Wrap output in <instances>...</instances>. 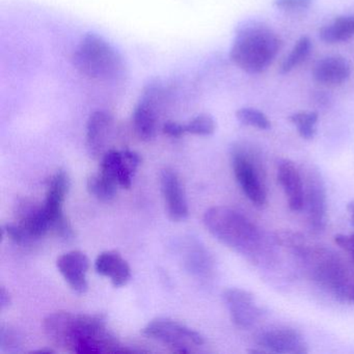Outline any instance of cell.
Segmentation results:
<instances>
[{
    "label": "cell",
    "instance_id": "6da1fadb",
    "mask_svg": "<svg viewBox=\"0 0 354 354\" xmlns=\"http://www.w3.org/2000/svg\"><path fill=\"white\" fill-rule=\"evenodd\" d=\"M45 335L57 347L73 353H129L107 328L102 315L57 312L45 318Z\"/></svg>",
    "mask_w": 354,
    "mask_h": 354
},
{
    "label": "cell",
    "instance_id": "7a4b0ae2",
    "mask_svg": "<svg viewBox=\"0 0 354 354\" xmlns=\"http://www.w3.org/2000/svg\"><path fill=\"white\" fill-rule=\"evenodd\" d=\"M204 223L219 242L250 262L261 264L270 257L260 229L235 209L212 207L205 213Z\"/></svg>",
    "mask_w": 354,
    "mask_h": 354
},
{
    "label": "cell",
    "instance_id": "3957f363",
    "mask_svg": "<svg viewBox=\"0 0 354 354\" xmlns=\"http://www.w3.org/2000/svg\"><path fill=\"white\" fill-rule=\"evenodd\" d=\"M281 48L279 35L258 21H248L238 28L230 49V59L242 71L261 74L266 71Z\"/></svg>",
    "mask_w": 354,
    "mask_h": 354
},
{
    "label": "cell",
    "instance_id": "277c9868",
    "mask_svg": "<svg viewBox=\"0 0 354 354\" xmlns=\"http://www.w3.org/2000/svg\"><path fill=\"white\" fill-rule=\"evenodd\" d=\"M290 250L301 260L310 277L319 285L343 299L351 298L354 281L341 257L321 245H312L300 235Z\"/></svg>",
    "mask_w": 354,
    "mask_h": 354
},
{
    "label": "cell",
    "instance_id": "5b68a950",
    "mask_svg": "<svg viewBox=\"0 0 354 354\" xmlns=\"http://www.w3.org/2000/svg\"><path fill=\"white\" fill-rule=\"evenodd\" d=\"M74 68L82 75L98 82H111L123 74L124 61L113 45L94 32L82 37L72 55Z\"/></svg>",
    "mask_w": 354,
    "mask_h": 354
},
{
    "label": "cell",
    "instance_id": "8992f818",
    "mask_svg": "<svg viewBox=\"0 0 354 354\" xmlns=\"http://www.w3.org/2000/svg\"><path fill=\"white\" fill-rule=\"evenodd\" d=\"M234 175L246 198L258 208L267 203L266 169L260 150L250 142H237L232 149Z\"/></svg>",
    "mask_w": 354,
    "mask_h": 354
},
{
    "label": "cell",
    "instance_id": "52a82bcc",
    "mask_svg": "<svg viewBox=\"0 0 354 354\" xmlns=\"http://www.w3.org/2000/svg\"><path fill=\"white\" fill-rule=\"evenodd\" d=\"M142 333L165 344L177 353H192L205 344L200 333L171 319H155L144 327Z\"/></svg>",
    "mask_w": 354,
    "mask_h": 354
},
{
    "label": "cell",
    "instance_id": "ba28073f",
    "mask_svg": "<svg viewBox=\"0 0 354 354\" xmlns=\"http://www.w3.org/2000/svg\"><path fill=\"white\" fill-rule=\"evenodd\" d=\"M304 209L310 229L314 233L324 231L327 221V194L324 180L320 171L314 167L304 169Z\"/></svg>",
    "mask_w": 354,
    "mask_h": 354
},
{
    "label": "cell",
    "instance_id": "9c48e42d",
    "mask_svg": "<svg viewBox=\"0 0 354 354\" xmlns=\"http://www.w3.org/2000/svg\"><path fill=\"white\" fill-rule=\"evenodd\" d=\"M69 189L68 174L64 171H57L49 182L46 198L43 204L45 212L50 219L51 231L63 239H71L74 236L73 227L63 209Z\"/></svg>",
    "mask_w": 354,
    "mask_h": 354
},
{
    "label": "cell",
    "instance_id": "30bf717a",
    "mask_svg": "<svg viewBox=\"0 0 354 354\" xmlns=\"http://www.w3.org/2000/svg\"><path fill=\"white\" fill-rule=\"evenodd\" d=\"M142 159L130 150H109L104 153L100 173L125 189H129Z\"/></svg>",
    "mask_w": 354,
    "mask_h": 354
},
{
    "label": "cell",
    "instance_id": "8fae6325",
    "mask_svg": "<svg viewBox=\"0 0 354 354\" xmlns=\"http://www.w3.org/2000/svg\"><path fill=\"white\" fill-rule=\"evenodd\" d=\"M256 343L264 353H308L301 333L291 327H271L257 335Z\"/></svg>",
    "mask_w": 354,
    "mask_h": 354
},
{
    "label": "cell",
    "instance_id": "7c38bea8",
    "mask_svg": "<svg viewBox=\"0 0 354 354\" xmlns=\"http://www.w3.org/2000/svg\"><path fill=\"white\" fill-rule=\"evenodd\" d=\"M223 298L232 321L239 328L254 326L264 314L262 308L257 304L254 294L248 290L230 288L223 292Z\"/></svg>",
    "mask_w": 354,
    "mask_h": 354
},
{
    "label": "cell",
    "instance_id": "4fadbf2b",
    "mask_svg": "<svg viewBox=\"0 0 354 354\" xmlns=\"http://www.w3.org/2000/svg\"><path fill=\"white\" fill-rule=\"evenodd\" d=\"M157 86H148L142 98L134 109L132 126L136 136L144 142H150L156 136L158 117H157V99L160 96Z\"/></svg>",
    "mask_w": 354,
    "mask_h": 354
},
{
    "label": "cell",
    "instance_id": "5bb4252c",
    "mask_svg": "<svg viewBox=\"0 0 354 354\" xmlns=\"http://www.w3.org/2000/svg\"><path fill=\"white\" fill-rule=\"evenodd\" d=\"M160 182L169 218L173 221H185L189 209L180 178L173 169H167L161 173Z\"/></svg>",
    "mask_w": 354,
    "mask_h": 354
},
{
    "label": "cell",
    "instance_id": "9a60e30c",
    "mask_svg": "<svg viewBox=\"0 0 354 354\" xmlns=\"http://www.w3.org/2000/svg\"><path fill=\"white\" fill-rule=\"evenodd\" d=\"M57 266L74 291L82 294L88 290L86 273L90 269V260L84 252L80 250L66 252L57 259Z\"/></svg>",
    "mask_w": 354,
    "mask_h": 354
},
{
    "label": "cell",
    "instance_id": "2e32d148",
    "mask_svg": "<svg viewBox=\"0 0 354 354\" xmlns=\"http://www.w3.org/2000/svg\"><path fill=\"white\" fill-rule=\"evenodd\" d=\"M277 180L287 196L288 206L294 212L304 209V177L297 165L289 159L277 165Z\"/></svg>",
    "mask_w": 354,
    "mask_h": 354
},
{
    "label": "cell",
    "instance_id": "e0dca14e",
    "mask_svg": "<svg viewBox=\"0 0 354 354\" xmlns=\"http://www.w3.org/2000/svg\"><path fill=\"white\" fill-rule=\"evenodd\" d=\"M113 129V118L106 111L93 113L86 123V149L93 157H99L109 144Z\"/></svg>",
    "mask_w": 354,
    "mask_h": 354
},
{
    "label": "cell",
    "instance_id": "ac0fdd59",
    "mask_svg": "<svg viewBox=\"0 0 354 354\" xmlns=\"http://www.w3.org/2000/svg\"><path fill=\"white\" fill-rule=\"evenodd\" d=\"M351 75V65L341 55H327L315 64L313 78L325 86H337L347 82Z\"/></svg>",
    "mask_w": 354,
    "mask_h": 354
},
{
    "label": "cell",
    "instance_id": "d6986e66",
    "mask_svg": "<svg viewBox=\"0 0 354 354\" xmlns=\"http://www.w3.org/2000/svg\"><path fill=\"white\" fill-rule=\"evenodd\" d=\"M95 269L99 274L109 277L115 288L123 287L131 279L129 264L115 250L101 252L95 261Z\"/></svg>",
    "mask_w": 354,
    "mask_h": 354
},
{
    "label": "cell",
    "instance_id": "ffe728a7",
    "mask_svg": "<svg viewBox=\"0 0 354 354\" xmlns=\"http://www.w3.org/2000/svg\"><path fill=\"white\" fill-rule=\"evenodd\" d=\"M17 225L24 232L28 242L40 239L51 231L50 219L45 212L44 207L26 203L20 209Z\"/></svg>",
    "mask_w": 354,
    "mask_h": 354
},
{
    "label": "cell",
    "instance_id": "44dd1931",
    "mask_svg": "<svg viewBox=\"0 0 354 354\" xmlns=\"http://www.w3.org/2000/svg\"><path fill=\"white\" fill-rule=\"evenodd\" d=\"M319 38L326 44H339L354 38V15L339 16L319 30Z\"/></svg>",
    "mask_w": 354,
    "mask_h": 354
},
{
    "label": "cell",
    "instance_id": "7402d4cb",
    "mask_svg": "<svg viewBox=\"0 0 354 354\" xmlns=\"http://www.w3.org/2000/svg\"><path fill=\"white\" fill-rule=\"evenodd\" d=\"M313 49V43L308 37H301L294 45L289 55L286 57L279 68V73L288 74L299 67L310 55Z\"/></svg>",
    "mask_w": 354,
    "mask_h": 354
},
{
    "label": "cell",
    "instance_id": "603a6c76",
    "mask_svg": "<svg viewBox=\"0 0 354 354\" xmlns=\"http://www.w3.org/2000/svg\"><path fill=\"white\" fill-rule=\"evenodd\" d=\"M88 192L102 202H111L117 196L118 185L115 182L105 177L99 171L96 175L91 176L88 180Z\"/></svg>",
    "mask_w": 354,
    "mask_h": 354
},
{
    "label": "cell",
    "instance_id": "cb8c5ba5",
    "mask_svg": "<svg viewBox=\"0 0 354 354\" xmlns=\"http://www.w3.org/2000/svg\"><path fill=\"white\" fill-rule=\"evenodd\" d=\"M319 115L316 111H298L290 115L289 120L304 140H313L316 136Z\"/></svg>",
    "mask_w": 354,
    "mask_h": 354
},
{
    "label": "cell",
    "instance_id": "d4e9b609",
    "mask_svg": "<svg viewBox=\"0 0 354 354\" xmlns=\"http://www.w3.org/2000/svg\"><path fill=\"white\" fill-rule=\"evenodd\" d=\"M236 118L240 123L260 130H267L271 127L268 117L262 111L252 107H242L236 111Z\"/></svg>",
    "mask_w": 354,
    "mask_h": 354
},
{
    "label": "cell",
    "instance_id": "484cf974",
    "mask_svg": "<svg viewBox=\"0 0 354 354\" xmlns=\"http://www.w3.org/2000/svg\"><path fill=\"white\" fill-rule=\"evenodd\" d=\"M185 129L186 133L209 136H212L216 130V123H215L212 115H208V113H202L185 124Z\"/></svg>",
    "mask_w": 354,
    "mask_h": 354
},
{
    "label": "cell",
    "instance_id": "4316f807",
    "mask_svg": "<svg viewBox=\"0 0 354 354\" xmlns=\"http://www.w3.org/2000/svg\"><path fill=\"white\" fill-rule=\"evenodd\" d=\"M24 339L21 333L10 326H1L0 329V350L17 352L21 349Z\"/></svg>",
    "mask_w": 354,
    "mask_h": 354
},
{
    "label": "cell",
    "instance_id": "83f0119b",
    "mask_svg": "<svg viewBox=\"0 0 354 354\" xmlns=\"http://www.w3.org/2000/svg\"><path fill=\"white\" fill-rule=\"evenodd\" d=\"M314 3V0H274L277 9L287 12L302 11L308 9Z\"/></svg>",
    "mask_w": 354,
    "mask_h": 354
},
{
    "label": "cell",
    "instance_id": "f1b7e54d",
    "mask_svg": "<svg viewBox=\"0 0 354 354\" xmlns=\"http://www.w3.org/2000/svg\"><path fill=\"white\" fill-rule=\"evenodd\" d=\"M3 232L7 237H9L16 244H24L28 242L24 232L21 231V229L18 225H6L3 227Z\"/></svg>",
    "mask_w": 354,
    "mask_h": 354
},
{
    "label": "cell",
    "instance_id": "f546056e",
    "mask_svg": "<svg viewBox=\"0 0 354 354\" xmlns=\"http://www.w3.org/2000/svg\"><path fill=\"white\" fill-rule=\"evenodd\" d=\"M163 133L174 138H182L185 136V124L176 123V122H167L162 126Z\"/></svg>",
    "mask_w": 354,
    "mask_h": 354
},
{
    "label": "cell",
    "instance_id": "4dcf8cb0",
    "mask_svg": "<svg viewBox=\"0 0 354 354\" xmlns=\"http://www.w3.org/2000/svg\"><path fill=\"white\" fill-rule=\"evenodd\" d=\"M335 242L339 248L349 252L354 259V234H351V235H343V234L335 235Z\"/></svg>",
    "mask_w": 354,
    "mask_h": 354
},
{
    "label": "cell",
    "instance_id": "1f68e13d",
    "mask_svg": "<svg viewBox=\"0 0 354 354\" xmlns=\"http://www.w3.org/2000/svg\"><path fill=\"white\" fill-rule=\"evenodd\" d=\"M11 302L12 298L9 291L5 287H1V290H0V306H1V308H8Z\"/></svg>",
    "mask_w": 354,
    "mask_h": 354
},
{
    "label": "cell",
    "instance_id": "d6a6232c",
    "mask_svg": "<svg viewBox=\"0 0 354 354\" xmlns=\"http://www.w3.org/2000/svg\"><path fill=\"white\" fill-rule=\"evenodd\" d=\"M347 211L349 213L350 221H351L352 225H354V200H351L348 203Z\"/></svg>",
    "mask_w": 354,
    "mask_h": 354
},
{
    "label": "cell",
    "instance_id": "836d02e7",
    "mask_svg": "<svg viewBox=\"0 0 354 354\" xmlns=\"http://www.w3.org/2000/svg\"><path fill=\"white\" fill-rule=\"evenodd\" d=\"M350 300H353V301H354V287H353V290H352L351 298H350Z\"/></svg>",
    "mask_w": 354,
    "mask_h": 354
}]
</instances>
